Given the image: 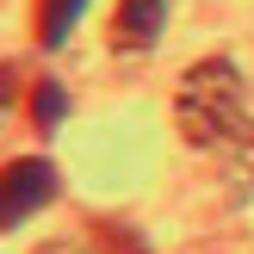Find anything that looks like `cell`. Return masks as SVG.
I'll list each match as a JSON object with an SVG mask.
<instances>
[{
	"label": "cell",
	"instance_id": "4",
	"mask_svg": "<svg viewBox=\"0 0 254 254\" xmlns=\"http://www.w3.org/2000/svg\"><path fill=\"white\" fill-rule=\"evenodd\" d=\"M87 12V0H37V44L56 50L62 37L74 31V19Z\"/></svg>",
	"mask_w": 254,
	"mask_h": 254
},
{
	"label": "cell",
	"instance_id": "1",
	"mask_svg": "<svg viewBox=\"0 0 254 254\" xmlns=\"http://www.w3.org/2000/svg\"><path fill=\"white\" fill-rule=\"evenodd\" d=\"M174 118H180V136L192 149H217V155H230L242 174H254V118H248L236 62H223V56L192 62V68L180 74Z\"/></svg>",
	"mask_w": 254,
	"mask_h": 254
},
{
	"label": "cell",
	"instance_id": "3",
	"mask_svg": "<svg viewBox=\"0 0 254 254\" xmlns=\"http://www.w3.org/2000/svg\"><path fill=\"white\" fill-rule=\"evenodd\" d=\"M161 19H168V0H118V12H112V50H149L161 37Z\"/></svg>",
	"mask_w": 254,
	"mask_h": 254
},
{
	"label": "cell",
	"instance_id": "6",
	"mask_svg": "<svg viewBox=\"0 0 254 254\" xmlns=\"http://www.w3.org/2000/svg\"><path fill=\"white\" fill-rule=\"evenodd\" d=\"M12 99H19V74H12V68H0V112H6Z\"/></svg>",
	"mask_w": 254,
	"mask_h": 254
},
{
	"label": "cell",
	"instance_id": "2",
	"mask_svg": "<svg viewBox=\"0 0 254 254\" xmlns=\"http://www.w3.org/2000/svg\"><path fill=\"white\" fill-rule=\"evenodd\" d=\"M56 198V168H50L44 155H19L0 168V230H12V223L37 217V211Z\"/></svg>",
	"mask_w": 254,
	"mask_h": 254
},
{
	"label": "cell",
	"instance_id": "5",
	"mask_svg": "<svg viewBox=\"0 0 254 254\" xmlns=\"http://www.w3.org/2000/svg\"><path fill=\"white\" fill-rule=\"evenodd\" d=\"M62 112H68V93H62L56 81H37L31 87V124H37V130H56Z\"/></svg>",
	"mask_w": 254,
	"mask_h": 254
}]
</instances>
